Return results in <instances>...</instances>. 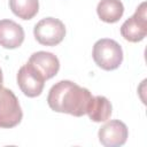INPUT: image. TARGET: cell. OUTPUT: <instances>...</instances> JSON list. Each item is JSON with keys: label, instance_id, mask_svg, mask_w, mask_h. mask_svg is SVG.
Here are the masks:
<instances>
[{"label": "cell", "instance_id": "1", "mask_svg": "<svg viewBox=\"0 0 147 147\" xmlns=\"http://www.w3.org/2000/svg\"><path fill=\"white\" fill-rule=\"evenodd\" d=\"M91 92L71 80H60L54 84L47 95L49 108L56 113H65L76 117L86 114Z\"/></svg>", "mask_w": 147, "mask_h": 147}, {"label": "cell", "instance_id": "2", "mask_svg": "<svg viewBox=\"0 0 147 147\" xmlns=\"http://www.w3.org/2000/svg\"><path fill=\"white\" fill-rule=\"evenodd\" d=\"M92 56L98 67L103 70H115L123 61V51L121 45L114 39H99L92 51Z\"/></svg>", "mask_w": 147, "mask_h": 147}, {"label": "cell", "instance_id": "3", "mask_svg": "<svg viewBox=\"0 0 147 147\" xmlns=\"http://www.w3.org/2000/svg\"><path fill=\"white\" fill-rule=\"evenodd\" d=\"M33 34L39 44L44 46H55L63 40L65 26L59 18L46 17L34 25Z\"/></svg>", "mask_w": 147, "mask_h": 147}, {"label": "cell", "instance_id": "4", "mask_svg": "<svg viewBox=\"0 0 147 147\" xmlns=\"http://www.w3.org/2000/svg\"><path fill=\"white\" fill-rule=\"evenodd\" d=\"M23 113L13 91L0 87V127L10 129L20 124Z\"/></svg>", "mask_w": 147, "mask_h": 147}, {"label": "cell", "instance_id": "5", "mask_svg": "<svg viewBox=\"0 0 147 147\" xmlns=\"http://www.w3.org/2000/svg\"><path fill=\"white\" fill-rule=\"evenodd\" d=\"M122 37L131 42L141 41L147 34V14L146 2H141L136 13L129 17L121 26Z\"/></svg>", "mask_w": 147, "mask_h": 147}, {"label": "cell", "instance_id": "6", "mask_svg": "<svg viewBox=\"0 0 147 147\" xmlns=\"http://www.w3.org/2000/svg\"><path fill=\"white\" fill-rule=\"evenodd\" d=\"M99 141L106 147H118L126 142L127 126L119 119H113L103 124L99 130Z\"/></svg>", "mask_w": 147, "mask_h": 147}, {"label": "cell", "instance_id": "7", "mask_svg": "<svg viewBox=\"0 0 147 147\" xmlns=\"http://www.w3.org/2000/svg\"><path fill=\"white\" fill-rule=\"evenodd\" d=\"M17 84L26 96L34 98L41 94L45 79L29 63H26L22 65L17 72Z\"/></svg>", "mask_w": 147, "mask_h": 147}, {"label": "cell", "instance_id": "8", "mask_svg": "<svg viewBox=\"0 0 147 147\" xmlns=\"http://www.w3.org/2000/svg\"><path fill=\"white\" fill-rule=\"evenodd\" d=\"M28 63L45 80L54 77L60 69V61L56 57V55L45 51H39L33 53L30 56Z\"/></svg>", "mask_w": 147, "mask_h": 147}, {"label": "cell", "instance_id": "9", "mask_svg": "<svg viewBox=\"0 0 147 147\" xmlns=\"http://www.w3.org/2000/svg\"><path fill=\"white\" fill-rule=\"evenodd\" d=\"M23 40L24 30L18 23L11 20L0 21V46L7 49H14L20 47Z\"/></svg>", "mask_w": 147, "mask_h": 147}, {"label": "cell", "instance_id": "10", "mask_svg": "<svg viewBox=\"0 0 147 147\" xmlns=\"http://www.w3.org/2000/svg\"><path fill=\"white\" fill-rule=\"evenodd\" d=\"M111 103L110 101L102 95H96V96H92L88 106H87V110L86 114L88 115L90 119L95 122V123H100V122H106L107 119H109L110 115H111Z\"/></svg>", "mask_w": 147, "mask_h": 147}, {"label": "cell", "instance_id": "11", "mask_svg": "<svg viewBox=\"0 0 147 147\" xmlns=\"http://www.w3.org/2000/svg\"><path fill=\"white\" fill-rule=\"evenodd\" d=\"M96 13L101 21L115 23L123 16L124 6L121 0H100L96 6Z\"/></svg>", "mask_w": 147, "mask_h": 147}, {"label": "cell", "instance_id": "12", "mask_svg": "<svg viewBox=\"0 0 147 147\" xmlns=\"http://www.w3.org/2000/svg\"><path fill=\"white\" fill-rule=\"evenodd\" d=\"M11 11L22 20L33 18L39 10L38 0H9Z\"/></svg>", "mask_w": 147, "mask_h": 147}, {"label": "cell", "instance_id": "13", "mask_svg": "<svg viewBox=\"0 0 147 147\" xmlns=\"http://www.w3.org/2000/svg\"><path fill=\"white\" fill-rule=\"evenodd\" d=\"M2 82H3V77H2V70L0 68V87L2 86Z\"/></svg>", "mask_w": 147, "mask_h": 147}]
</instances>
